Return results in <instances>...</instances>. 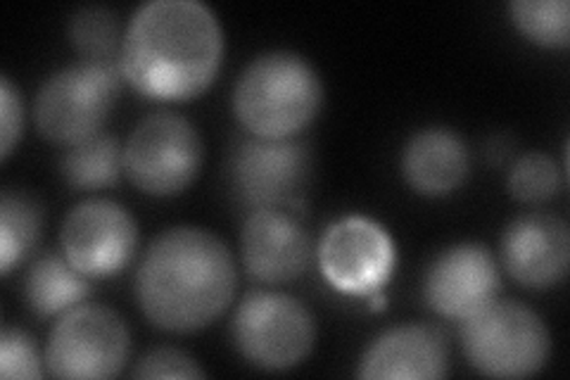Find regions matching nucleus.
I'll list each match as a JSON object with an SVG mask.
<instances>
[{
  "instance_id": "1",
  "label": "nucleus",
  "mask_w": 570,
  "mask_h": 380,
  "mask_svg": "<svg viewBox=\"0 0 570 380\" xmlns=\"http://www.w3.org/2000/svg\"><path fill=\"white\" fill-rule=\"evenodd\" d=\"M224 56L219 17L200 0H148L124 29L119 69L138 94L190 100L214 81Z\"/></svg>"
},
{
  "instance_id": "2",
  "label": "nucleus",
  "mask_w": 570,
  "mask_h": 380,
  "mask_svg": "<svg viewBox=\"0 0 570 380\" xmlns=\"http://www.w3.org/2000/svg\"><path fill=\"white\" fill-rule=\"evenodd\" d=\"M238 285L226 243L200 226L157 233L136 269V298L157 329L190 333L224 314Z\"/></svg>"
},
{
  "instance_id": "3",
  "label": "nucleus",
  "mask_w": 570,
  "mask_h": 380,
  "mask_svg": "<svg viewBox=\"0 0 570 380\" xmlns=\"http://www.w3.org/2000/svg\"><path fill=\"white\" fill-rule=\"evenodd\" d=\"M324 105V81L293 50H266L249 60L234 86V113L259 138H293Z\"/></svg>"
},
{
  "instance_id": "4",
  "label": "nucleus",
  "mask_w": 570,
  "mask_h": 380,
  "mask_svg": "<svg viewBox=\"0 0 570 380\" xmlns=\"http://www.w3.org/2000/svg\"><path fill=\"white\" fill-rule=\"evenodd\" d=\"M461 348L469 364L483 376L525 378L547 364L551 335L530 306L494 298L461 319Z\"/></svg>"
},
{
  "instance_id": "5",
  "label": "nucleus",
  "mask_w": 570,
  "mask_h": 380,
  "mask_svg": "<svg viewBox=\"0 0 570 380\" xmlns=\"http://www.w3.org/2000/svg\"><path fill=\"white\" fill-rule=\"evenodd\" d=\"M121 79L119 65L94 60H81L50 75L33 100V119L43 138L60 146H77L100 134Z\"/></svg>"
},
{
  "instance_id": "6",
  "label": "nucleus",
  "mask_w": 570,
  "mask_h": 380,
  "mask_svg": "<svg viewBox=\"0 0 570 380\" xmlns=\"http://www.w3.org/2000/svg\"><path fill=\"white\" fill-rule=\"evenodd\" d=\"M203 157L198 126L167 110L142 117L124 143V172L138 191L157 197L186 191L200 174Z\"/></svg>"
},
{
  "instance_id": "7",
  "label": "nucleus",
  "mask_w": 570,
  "mask_h": 380,
  "mask_svg": "<svg viewBox=\"0 0 570 380\" xmlns=\"http://www.w3.org/2000/svg\"><path fill=\"white\" fill-rule=\"evenodd\" d=\"M230 335L253 367L285 371L312 352L316 321L309 306L288 293L253 291L240 300Z\"/></svg>"
},
{
  "instance_id": "8",
  "label": "nucleus",
  "mask_w": 570,
  "mask_h": 380,
  "mask_svg": "<svg viewBox=\"0 0 570 380\" xmlns=\"http://www.w3.org/2000/svg\"><path fill=\"white\" fill-rule=\"evenodd\" d=\"M131 333L115 310L77 304L50 329L46 367L58 378H112L129 361Z\"/></svg>"
},
{
  "instance_id": "9",
  "label": "nucleus",
  "mask_w": 570,
  "mask_h": 380,
  "mask_svg": "<svg viewBox=\"0 0 570 380\" xmlns=\"http://www.w3.org/2000/svg\"><path fill=\"white\" fill-rule=\"evenodd\" d=\"M312 148L293 138H243L230 155V181L253 210L297 203L312 176Z\"/></svg>"
},
{
  "instance_id": "10",
  "label": "nucleus",
  "mask_w": 570,
  "mask_h": 380,
  "mask_svg": "<svg viewBox=\"0 0 570 380\" xmlns=\"http://www.w3.org/2000/svg\"><path fill=\"white\" fill-rule=\"evenodd\" d=\"M60 245L81 274L112 276L134 260L138 226L124 205L110 197H91L67 212Z\"/></svg>"
},
{
  "instance_id": "11",
  "label": "nucleus",
  "mask_w": 570,
  "mask_h": 380,
  "mask_svg": "<svg viewBox=\"0 0 570 380\" xmlns=\"http://www.w3.org/2000/svg\"><path fill=\"white\" fill-rule=\"evenodd\" d=\"M318 264L337 291L371 295L392 274L395 243L379 222L352 214L326 228L318 243Z\"/></svg>"
},
{
  "instance_id": "12",
  "label": "nucleus",
  "mask_w": 570,
  "mask_h": 380,
  "mask_svg": "<svg viewBox=\"0 0 570 380\" xmlns=\"http://www.w3.org/2000/svg\"><path fill=\"white\" fill-rule=\"evenodd\" d=\"M502 274L483 243H456L431 262L423 279V298L448 319H466L499 295Z\"/></svg>"
},
{
  "instance_id": "13",
  "label": "nucleus",
  "mask_w": 570,
  "mask_h": 380,
  "mask_svg": "<svg viewBox=\"0 0 570 380\" xmlns=\"http://www.w3.org/2000/svg\"><path fill=\"white\" fill-rule=\"evenodd\" d=\"M245 269L262 283H288L307 269L312 238L293 205L257 207L240 231Z\"/></svg>"
},
{
  "instance_id": "14",
  "label": "nucleus",
  "mask_w": 570,
  "mask_h": 380,
  "mask_svg": "<svg viewBox=\"0 0 570 380\" xmlns=\"http://www.w3.org/2000/svg\"><path fill=\"white\" fill-rule=\"evenodd\" d=\"M502 262L525 288L557 285L570 262L568 224L549 212L515 216L502 235Z\"/></svg>"
},
{
  "instance_id": "15",
  "label": "nucleus",
  "mask_w": 570,
  "mask_h": 380,
  "mask_svg": "<svg viewBox=\"0 0 570 380\" xmlns=\"http://www.w3.org/2000/svg\"><path fill=\"white\" fill-rule=\"evenodd\" d=\"M448 373V335L438 325L414 321L373 338L356 367L362 378H444Z\"/></svg>"
},
{
  "instance_id": "16",
  "label": "nucleus",
  "mask_w": 570,
  "mask_h": 380,
  "mask_svg": "<svg viewBox=\"0 0 570 380\" xmlns=\"http://www.w3.org/2000/svg\"><path fill=\"white\" fill-rule=\"evenodd\" d=\"M471 157L463 138L448 126H425L402 150L406 184L428 197L454 193L469 176Z\"/></svg>"
},
{
  "instance_id": "17",
  "label": "nucleus",
  "mask_w": 570,
  "mask_h": 380,
  "mask_svg": "<svg viewBox=\"0 0 570 380\" xmlns=\"http://www.w3.org/2000/svg\"><path fill=\"white\" fill-rule=\"evenodd\" d=\"M88 291H91L88 276L56 252H46L36 260L24 279V298L31 310L41 316L65 314L77 306Z\"/></svg>"
},
{
  "instance_id": "18",
  "label": "nucleus",
  "mask_w": 570,
  "mask_h": 380,
  "mask_svg": "<svg viewBox=\"0 0 570 380\" xmlns=\"http://www.w3.org/2000/svg\"><path fill=\"white\" fill-rule=\"evenodd\" d=\"M43 228V207L39 197L22 188H6L0 197V271L24 262L36 247Z\"/></svg>"
},
{
  "instance_id": "19",
  "label": "nucleus",
  "mask_w": 570,
  "mask_h": 380,
  "mask_svg": "<svg viewBox=\"0 0 570 380\" xmlns=\"http://www.w3.org/2000/svg\"><path fill=\"white\" fill-rule=\"evenodd\" d=\"M124 172V146L110 134H96L77 146H69L62 157V176L71 188L96 191L119 181Z\"/></svg>"
},
{
  "instance_id": "20",
  "label": "nucleus",
  "mask_w": 570,
  "mask_h": 380,
  "mask_svg": "<svg viewBox=\"0 0 570 380\" xmlns=\"http://www.w3.org/2000/svg\"><path fill=\"white\" fill-rule=\"evenodd\" d=\"M69 39L83 60L119 65L121 39L117 14L102 6L79 8L69 20Z\"/></svg>"
},
{
  "instance_id": "21",
  "label": "nucleus",
  "mask_w": 570,
  "mask_h": 380,
  "mask_svg": "<svg viewBox=\"0 0 570 380\" xmlns=\"http://www.w3.org/2000/svg\"><path fill=\"white\" fill-rule=\"evenodd\" d=\"M509 14L530 41L547 48H566L570 36L568 0H511Z\"/></svg>"
},
{
  "instance_id": "22",
  "label": "nucleus",
  "mask_w": 570,
  "mask_h": 380,
  "mask_svg": "<svg viewBox=\"0 0 570 380\" xmlns=\"http://www.w3.org/2000/svg\"><path fill=\"white\" fill-rule=\"evenodd\" d=\"M509 193L521 203H544L561 188V169L547 153H525L507 176Z\"/></svg>"
},
{
  "instance_id": "23",
  "label": "nucleus",
  "mask_w": 570,
  "mask_h": 380,
  "mask_svg": "<svg viewBox=\"0 0 570 380\" xmlns=\"http://www.w3.org/2000/svg\"><path fill=\"white\" fill-rule=\"evenodd\" d=\"M46 359L36 342L22 329H3L0 335V376L3 378H41Z\"/></svg>"
},
{
  "instance_id": "24",
  "label": "nucleus",
  "mask_w": 570,
  "mask_h": 380,
  "mask_svg": "<svg viewBox=\"0 0 570 380\" xmlns=\"http://www.w3.org/2000/svg\"><path fill=\"white\" fill-rule=\"evenodd\" d=\"M205 369L176 348H155L138 359L134 378H205Z\"/></svg>"
},
{
  "instance_id": "25",
  "label": "nucleus",
  "mask_w": 570,
  "mask_h": 380,
  "mask_svg": "<svg viewBox=\"0 0 570 380\" xmlns=\"http://www.w3.org/2000/svg\"><path fill=\"white\" fill-rule=\"evenodd\" d=\"M22 124H24V105L22 94L8 75L0 77V155L10 157L14 143L22 136Z\"/></svg>"
}]
</instances>
